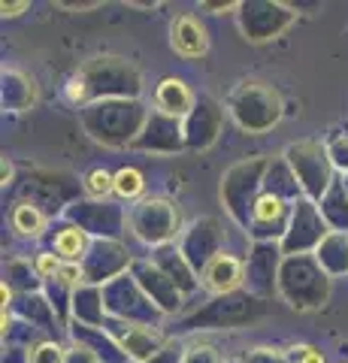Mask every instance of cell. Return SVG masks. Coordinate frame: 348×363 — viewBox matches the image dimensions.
<instances>
[{
	"label": "cell",
	"mask_w": 348,
	"mask_h": 363,
	"mask_svg": "<svg viewBox=\"0 0 348 363\" xmlns=\"http://www.w3.org/2000/svg\"><path fill=\"white\" fill-rule=\"evenodd\" d=\"M170 45L182 58H203L209 52V37L206 28L200 25L197 16H179L170 28Z\"/></svg>",
	"instance_id": "6da1fadb"
},
{
	"label": "cell",
	"mask_w": 348,
	"mask_h": 363,
	"mask_svg": "<svg viewBox=\"0 0 348 363\" xmlns=\"http://www.w3.org/2000/svg\"><path fill=\"white\" fill-rule=\"evenodd\" d=\"M203 285L215 294H230L242 285V264L230 255H215L203 269Z\"/></svg>",
	"instance_id": "7a4b0ae2"
},
{
	"label": "cell",
	"mask_w": 348,
	"mask_h": 363,
	"mask_svg": "<svg viewBox=\"0 0 348 363\" xmlns=\"http://www.w3.org/2000/svg\"><path fill=\"white\" fill-rule=\"evenodd\" d=\"M191 104H194V97H191V91L182 79H164L158 85V106L167 116H185Z\"/></svg>",
	"instance_id": "3957f363"
},
{
	"label": "cell",
	"mask_w": 348,
	"mask_h": 363,
	"mask_svg": "<svg viewBox=\"0 0 348 363\" xmlns=\"http://www.w3.org/2000/svg\"><path fill=\"white\" fill-rule=\"evenodd\" d=\"M13 227L18 233L25 236H40L46 230V218H43V212L37 206H30V203H18L16 212H13Z\"/></svg>",
	"instance_id": "277c9868"
},
{
	"label": "cell",
	"mask_w": 348,
	"mask_h": 363,
	"mask_svg": "<svg viewBox=\"0 0 348 363\" xmlns=\"http://www.w3.org/2000/svg\"><path fill=\"white\" fill-rule=\"evenodd\" d=\"M85 242H88L85 230H79V227H67V230H61L55 236V252H58L67 264H73V260L85 252Z\"/></svg>",
	"instance_id": "5b68a950"
},
{
	"label": "cell",
	"mask_w": 348,
	"mask_h": 363,
	"mask_svg": "<svg viewBox=\"0 0 348 363\" xmlns=\"http://www.w3.org/2000/svg\"><path fill=\"white\" fill-rule=\"evenodd\" d=\"M142 173L140 169H133V167H125V169H118L116 173V194L118 197H125V200H130V197H140L142 194Z\"/></svg>",
	"instance_id": "8992f818"
},
{
	"label": "cell",
	"mask_w": 348,
	"mask_h": 363,
	"mask_svg": "<svg viewBox=\"0 0 348 363\" xmlns=\"http://www.w3.org/2000/svg\"><path fill=\"white\" fill-rule=\"evenodd\" d=\"M85 191L94 200H103V197H109L112 191H116V176H109L106 169H94V173L85 179Z\"/></svg>",
	"instance_id": "52a82bcc"
},
{
	"label": "cell",
	"mask_w": 348,
	"mask_h": 363,
	"mask_svg": "<svg viewBox=\"0 0 348 363\" xmlns=\"http://www.w3.org/2000/svg\"><path fill=\"white\" fill-rule=\"evenodd\" d=\"M282 215V200L279 197H261L257 200V206H254V218L257 221H269V218H279Z\"/></svg>",
	"instance_id": "ba28073f"
},
{
	"label": "cell",
	"mask_w": 348,
	"mask_h": 363,
	"mask_svg": "<svg viewBox=\"0 0 348 363\" xmlns=\"http://www.w3.org/2000/svg\"><path fill=\"white\" fill-rule=\"evenodd\" d=\"M30 363H61V348L58 345H40V348H33L30 351Z\"/></svg>",
	"instance_id": "9c48e42d"
},
{
	"label": "cell",
	"mask_w": 348,
	"mask_h": 363,
	"mask_svg": "<svg viewBox=\"0 0 348 363\" xmlns=\"http://www.w3.org/2000/svg\"><path fill=\"white\" fill-rule=\"evenodd\" d=\"M61 257L58 255H40L37 257V272H40V276H58V272H61Z\"/></svg>",
	"instance_id": "30bf717a"
},
{
	"label": "cell",
	"mask_w": 348,
	"mask_h": 363,
	"mask_svg": "<svg viewBox=\"0 0 348 363\" xmlns=\"http://www.w3.org/2000/svg\"><path fill=\"white\" fill-rule=\"evenodd\" d=\"M58 279L64 281L67 288H73L76 281L82 279V272H79V267H76V264H64V267H61V272H58Z\"/></svg>",
	"instance_id": "8fae6325"
},
{
	"label": "cell",
	"mask_w": 348,
	"mask_h": 363,
	"mask_svg": "<svg viewBox=\"0 0 348 363\" xmlns=\"http://www.w3.org/2000/svg\"><path fill=\"white\" fill-rule=\"evenodd\" d=\"M300 363H327V360H324V354H321V351L318 348H300Z\"/></svg>",
	"instance_id": "7c38bea8"
},
{
	"label": "cell",
	"mask_w": 348,
	"mask_h": 363,
	"mask_svg": "<svg viewBox=\"0 0 348 363\" xmlns=\"http://www.w3.org/2000/svg\"><path fill=\"white\" fill-rule=\"evenodd\" d=\"M25 6H28L25 0H21V4H6V0H4V4H0V9H4V16H18Z\"/></svg>",
	"instance_id": "4fadbf2b"
}]
</instances>
